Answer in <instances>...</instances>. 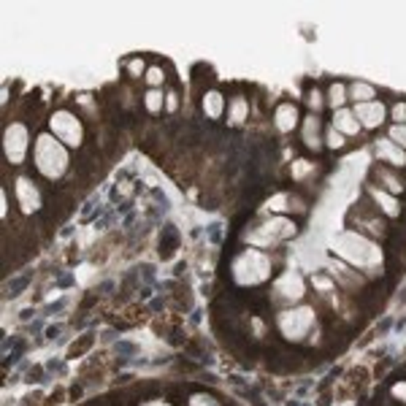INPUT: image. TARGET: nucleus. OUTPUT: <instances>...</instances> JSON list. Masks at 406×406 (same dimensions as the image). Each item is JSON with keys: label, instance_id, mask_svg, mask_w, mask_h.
<instances>
[{"label": "nucleus", "instance_id": "obj_14", "mask_svg": "<svg viewBox=\"0 0 406 406\" xmlns=\"http://www.w3.org/2000/svg\"><path fill=\"white\" fill-rule=\"evenodd\" d=\"M203 111H206V117L217 120L222 114V95L220 92H206L203 95Z\"/></svg>", "mask_w": 406, "mask_h": 406}, {"label": "nucleus", "instance_id": "obj_5", "mask_svg": "<svg viewBox=\"0 0 406 406\" xmlns=\"http://www.w3.org/2000/svg\"><path fill=\"white\" fill-rule=\"evenodd\" d=\"M51 130H54V136H57L63 144H68V147H79V144H81V136H84L81 122H79L74 114H68V111H57V114L51 117Z\"/></svg>", "mask_w": 406, "mask_h": 406}, {"label": "nucleus", "instance_id": "obj_6", "mask_svg": "<svg viewBox=\"0 0 406 406\" xmlns=\"http://www.w3.org/2000/svg\"><path fill=\"white\" fill-rule=\"evenodd\" d=\"M295 233V225L290 222V220H271V222H266L263 228L257 230L252 236L254 244H274V241H279V238H287V236H293Z\"/></svg>", "mask_w": 406, "mask_h": 406}, {"label": "nucleus", "instance_id": "obj_4", "mask_svg": "<svg viewBox=\"0 0 406 406\" xmlns=\"http://www.w3.org/2000/svg\"><path fill=\"white\" fill-rule=\"evenodd\" d=\"M311 325H314V311H311L309 306L290 309V311H284L279 317V330L287 339H293V341L304 339L306 333L311 330Z\"/></svg>", "mask_w": 406, "mask_h": 406}, {"label": "nucleus", "instance_id": "obj_10", "mask_svg": "<svg viewBox=\"0 0 406 406\" xmlns=\"http://www.w3.org/2000/svg\"><path fill=\"white\" fill-rule=\"evenodd\" d=\"M274 293L282 295L284 301H298V298L304 295V282H301V277H295V274H287V277H282V279L277 282Z\"/></svg>", "mask_w": 406, "mask_h": 406}, {"label": "nucleus", "instance_id": "obj_21", "mask_svg": "<svg viewBox=\"0 0 406 406\" xmlns=\"http://www.w3.org/2000/svg\"><path fill=\"white\" fill-rule=\"evenodd\" d=\"M144 103H147V108H149V111H160V103H163V95H160V92L154 90V92H149V95L144 98Z\"/></svg>", "mask_w": 406, "mask_h": 406}, {"label": "nucleus", "instance_id": "obj_8", "mask_svg": "<svg viewBox=\"0 0 406 406\" xmlns=\"http://www.w3.org/2000/svg\"><path fill=\"white\" fill-rule=\"evenodd\" d=\"M355 117L363 127H377V125H382V120H384V106L377 101L357 103Z\"/></svg>", "mask_w": 406, "mask_h": 406}, {"label": "nucleus", "instance_id": "obj_12", "mask_svg": "<svg viewBox=\"0 0 406 406\" xmlns=\"http://www.w3.org/2000/svg\"><path fill=\"white\" fill-rule=\"evenodd\" d=\"M274 122H277V127L279 130H293L295 127V122H298V108L293 106V103H282L279 108H277V114H274Z\"/></svg>", "mask_w": 406, "mask_h": 406}, {"label": "nucleus", "instance_id": "obj_7", "mask_svg": "<svg viewBox=\"0 0 406 406\" xmlns=\"http://www.w3.org/2000/svg\"><path fill=\"white\" fill-rule=\"evenodd\" d=\"M25 147H27V130L25 125H11L6 130V154L11 163H22L25 157Z\"/></svg>", "mask_w": 406, "mask_h": 406}, {"label": "nucleus", "instance_id": "obj_29", "mask_svg": "<svg viewBox=\"0 0 406 406\" xmlns=\"http://www.w3.org/2000/svg\"><path fill=\"white\" fill-rule=\"evenodd\" d=\"M165 103H168V111H174V108H177V95H174V92H171V95H168V98H165Z\"/></svg>", "mask_w": 406, "mask_h": 406}, {"label": "nucleus", "instance_id": "obj_27", "mask_svg": "<svg viewBox=\"0 0 406 406\" xmlns=\"http://www.w3.org/2000/svg\"><path fill=\"white\" fill-rule=\"evenodd\" d=\"M309 101H311V103H309L311 108H320V106H323V103H320V101H323V98H320V92H317V90H314V92L309 95Z\"/></svg>", "mask_w": 406, "mask_h": 406}, {"label": "nucleus", "instance_id": "obj_18", "mask_svg": "<svg viewBox=\"0 0 406 406\" xmlns=\"http://www.w3.org/2000/svg\"><path fill=\"white\" fill-rule=\"evenodd\" d=\"M374 195H377V201H380L382 209H387V214H393V217L398 214V203L393 201L390 195H384V193H374Z\"/></svg>", "mask_w": 406, "mask_h": 406}, {"label": "nucleus", "instance_id": "obj_15", "mask_svg": "<svg viewBox=\"0 0 406 406\" xmlns=\"http://www.w3.org/2000/svg\"><path fill=\"white\" fill-rule=\"evenodd\" d=\"M247 120V101L244 98H233L230 103V125H244Z\"/></svg>", "mask_w": 406, "mask_h": 406}, {"label": "nucleus", "instance_id": "obj_3", "mask_svg": "<svg viewBox=\"0 0 406 406\" xmlns=\"http://www.w3.org/2000/svg\"><path fill=\"white\" fill-rule=\"evenodd\" d=\"M271 274V260L260 252H244L236 257L233 263V279L238 284H260V282L268 279Z\"/></svg>", "mask_w": 406, "mask_h": 406}, {"label": "nucleus", "instance_id": "obj_20", "mask_svg": "<svg viewBox=\"0 0 406 406\" xmlns=\"http://www.w3.org/2000/svg\"><path fill=\"white\" fill-rule=\"evenodd\" d=\"M344 98H347L344 87H341V84H333V87H330V103H333L336 108H341V103H344Z\"/></svg>", "mask_w": 406, "mask_h": 406}, {"label": "nucleus", "instance_id": "obj_25", "mask_svg": "<svg viewBox=\"0 0 406 406\" xmlns=\"http://www.w3.org/2000/svg\"><path fill=\"white\" fill-rule=\"evenodd\" d=\"M328 144H330V147H344V138H339V130H330V133H328Z\"/></svg>", "mask_w": 406, "mask_h": 406}, {"label": "nucleus", "instance_id": "obj_28", "mask_svg": "<svg viewBox=\"0 0 406 406\" xmlns=\"http://www.w3.org/2000/svg\"><path fill=\"white\" fill-rule=\"evenodd\" d=\"M393 393H396L398 398H404L406 401V384H396V387H393Z\"/></svg>", "mask_w": 406, "mask_h": 406}, {"label": "nucleus", "instance_id": "obj_16", "mask_svg": "<svg viewBox=\"0 0 406 406\" xmlns=\"http://www.w3.org/2000/svg\"><path fill=\"white\" fill-rule=\"evenodd\" d=\"M317 130H320V125H317V120L314 117H309L304 125V141L311 147V149H320V138H317Z\"/></svg>", "mask_w": 406, "mask_h": 406}, {"label": "nucleus", "instance_id": "obj_17", "mask_svg": "<svg viewBox=\"0 0 406 406\" xmlns=\"http://www.w3.org/2000/svg\"><path fill=\"white\" fill-rule=\"evenodd\" d=\"M352 95H355L360 103H368V98L374 95V90L368 87V84H363V81H357L355 87H352Z\"/></svg>", "mask_w": 406, "mask_h": 406}, {"label": "nucleus", "instance_id": "obj_11", "mask_svg": "<svg viewBox=\"0 0 406 406\" xmlns=\"http://www.w3.org/2000/svg\"><path fill=\"white\" fill-rule=\"evenodd\" d=\"M333 127L341 130L344 136H355L360 130V122H357L355 111H347V108H336V117H333Z\"/></svg>", "mask_w": 406, "mask_h": 406}, {"label": "nucleus", "instance_id": "obj_19", "mask_svg": "<svg viewBox=\"0 0 406 406\" xmlns=\"http://www.w3.org/2000/svg\"><path fill=\"white\" fill-rule=\"evenodd\" d=\"M390 141L398 144V147H406V125H393L390 127Z\"/></svg>", "mask_w": 406, "mask_h": 406}, {"label": "nucleus", "instance_id": "obj_13", "mask_svg": "<svg viewBox=\"0 0 406 406\" xmlns=\"http://www.w3.org/2000/svg\"><path fill=\"white\" fill-rule=\"evenodd\" d=\"M380 154L384 160H390L393 165H404L406 163V152L393 141H380Z\"/></svg>", "mask_w": 406, "mask_h": 406}, {"label": "nucleus", "instance_id": "obj_9", "mask_svg": "<svg viewBox=\"0 0 406 406\" xmlns=\"http://www.w3.org/2000/svg\"><path fill=\"white\" fill-rule=\"evenodd\" d=\"M17 198H19V206H22V211L30 214L33 209H38L41 206V195H38V190L33 187V181L30 179H17Z\"/></svg>", "mask_w": 406, "mask_h": 406}, {"label": "nucleus", "instance_id": "obj_2", "mask_svg": "<svg viewBox=\"0 0 406 406\" xmlns=\"http://www.w3.org/2000/svg\"><path fill=\"white\" fill-rule=\"evenodd\" d=\"M35 165H38V171H41L44 177H49V179H57L65 171L68 154L60 147L57 138H51V136H38V141H35Z\"/></svg>", "mask_w": 406, "mask_h": 406}, {"label": "nucleus", "instance_id": "obj_1", "mask_svg": "<svg viewBox=\"0 0 406 406\" xmlns=\"http://www.w3.org/2000/svg\"><path fill=\"white\" fill-rule=\"evenodd\" d=\"M330 247H333V252L339 254V257H344V260H350L352 266H377L382 260V252L377 244H371L368 238H363V236H357V233H341V236H336L333 241H330Z\"/></svg>", "mask_w": 406, "mask_h": 406}, {"label": "nucleus", "instance_id": "obj_22", "mask_svg": "<svg viewBox=\"0 0 406 406\" xmlns=\"http://www.w3.org/2000/svg\"><path fill=\"white\" fill-rule=\"evenodd\" d=\"M190 406H217V401L209 398V396H193V398H190Z\"/></svg>", "mask_w": 406, "mask_h": 406}, {"label": "nucleus", "instance_id": "obj_23", "mask_svg": "<svg viewBox=\"0 0 406 406\" xmlns=\"http://www.w3.org/2000/svg\"><path fill=\"white\" fill-rule=\"evenodd\" d=\"M393 117H396V122H398V125H404L406 122V103H398V106L393 108Z\"/></svg>", "mask_w": 406, "mask_h": 406}, {"label": "nucleus", "instance_id": "obj_24", "mask_svg": "<svg viewBox=\"0 0 406 406\" xmlns=\"http://www.w3.org/2000/svg\"><path fill=\"white\" fill-rule=\"evenodd\" d=\"M147 81H149V84H160V81H163V71H160V68H149V71H147Z\"/></svg>", "mask_w": 406, "mask_h": 406}, {"label": "nucleus", "instance_id": "obj_26", "mask_svg": "<svg viewBox=\"0 0 406 406\" xmlns=\"http://www.w3.org/2000/svg\"><path fill=\"white\" fill-rule=\"evenodd\" d=\"M309 168H311V165L301 160V163H295V171H293V174H295V177H306V174H309Z\"/></svg>", "mask_w": 406, "mask_h": 406}, {"label": "nucleus", "instance_id": "obj_30", "mask_svg": "<svg viewBox=\"0 0 406 406\" xmlns=\"http://www.w3.org/2000/svg\"><path fill=\"white\" fill-rule=\"evenodd\" d=\"M152 406H165V404H152Z\"/></svg>", "mask_w": 406, "mask_h": 406}]
</instances>
